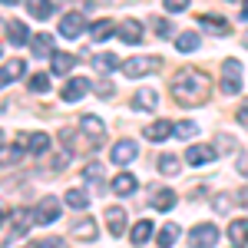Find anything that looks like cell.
<instances>
[{"label": "cell", "mask_w": 248, "mask_h": 248, "mask_svg": "<svg viewBox=\"0 0 248 248\" xmlns=\"http://www.w3.org/2000/svg\"><path fill=\"white\" fill-rule=\"evenodd\" d=\"M79 129L90 136V146H93V149H99V146L106 142V126H103L99 116H83V119H79Z\"/></svg>", "instance_id": "cell-5"}, {"label": "cell", "mask_w": 248, "mask_h": 248, "mask_svg": "<svg viewBox=\"0 0 248 248\" xmlns=\"http://www.w3.org/2000/svg\"><path fill=\"white\" fill-rule=\"evenodd\" d=\"M83 179H86L90 186H96V189H99V186H103V169H99V162H90V166L83 169Z\"/></svg>", "instance_id": "cell-32"}, {"label": "cell", "mask_w": 248, "mask_h": 248, "mask_svg": "<svg viewBox=\"0 0 248 248\" xmlns=\"http://www.w3.org/2000/svg\"><path fill=\"white\" fill-rule=\"evenodd\" d=\"M37 218H33V209H17L14 212V225H10V242H17V238H23V232L30 229Z\"/></svg>", "instance_id": "cell-11"}, {"label": "cell", "mask_w": 248, "mask_h": 248, "mask_svg": "<svg viewBox=\"0 0 248 248\" xmlns=\"http://www.w3.org/2000/svg\"><path fill=\"white\" fill-rule=\"evenodd\" d=\"M136 155H139V142H136V139H123V142H116L113 149H109V159H113L116 166L133 162Z\"/></svg>", "instance_id": "cell-7"}, {"label": "cell", "mask_w": 248, "mask_h": 248, "mask_svg": "<svg viewBox=\"0 0 248 248\" xmlns=\"http://www.w3.org/2000/svg\"><path fill=\"white\" fill-rule=\"evenodd\" d=\"M63 199H66V205H73V209H86V205H90V195L83 189H70Z\"/></svg>", "instance_id": "cell-30"}, {"label": "cell", "mask_w": 248, "mask_h": 248, "mask_svg": "<svg viewBox=\"0 0 248 248\" xmlns=\"http://www.w3.org/2000/svg\"><path fill=\"white\" fill-rule=\"evenodd\" d=\"M7 37H10L14 46H23V43H27V27H23L20 20H10V23H7Z\"/></svg>", "instance_id": "cell-25"}, {"label": "cell", "mask_w": 248, "mask_h": 248, "mask_svg": "<svg viewBox=\"0 0 248 248\" xmlns=\"http://www.w3.org/2000/svg\"><path fill=\"white\" fill-rule=\"evenodd\" d=\"M179 235H182V229H179L175 222H169L166 229L155 235V242H159V245H175V242H179Z\"/></svg>", "instance_id": "cell-27"}, {"label": "cell", "mask_w": 248, "mask_h": 248, "mask_svg": "<svg viewBox=\"0 0 248 248\" xmlns=\"http://www.w3.org/2000/svg\"><path fill=\"white\" fill-rule=\"evenodd\" d=\"M195 46H199V37H195V33H179V37H175V50H179V53H192Z\"/></svg>", "instance_id": "cell-31"}, {"label": "cell", "mask_w": 248, "mask_h": 248, "mask_svg": "<svg viewBox=\"0 0 248 248\" xmlns=\"http://www.w3.org/2000/svg\"><path fill=\"white\" fill-rule=\"evenodd\" d=\"M215 155H218V149L215 146H189V153H186V159H189L192 166H209V162H215Z\"/></svg>", "instance_id": "cell-13"}, {"label": "cell", "mask_w": 248, "mask_h": 248, "mask_svg": "<svg viewBox=\"0 0 248 248\" xmlns=\"http://www.w3.org/2000/svg\"><path fill=\"white\" fill-rule=\"evenodd\" d=\"M155 103H159V96H155L153 86H146V90H139V93L133 96V106H136V109H146V113H153Z\"/></svg>", "instance_id": "cell-17"}, {"label": "cell", "mask_w": 248, "mask_h": 248, "mask_svg": "<svg viewBox=\"0 0 248 248\" xmlns=\"http://www.w3.org/2000/svg\"><path fill=\"white\" fill-rule=\"evenodd\" d=\"M189 238H192V245H218V225H212V222H205V225H195V229L189 232Z\"/></svg>", "instance_id": "cell-8"}, {"label": "cell", "mask_w": 248, "mask_h": 248, "mask_svg": "<svg viewBox=\"0 0 248 248\" xmlns=\"http://www.w3.org/2000/svg\"><path fill=\"white\" fill-rule=\"evenodd\" d=\"M172 99L182 106H199L209 99V77L195 73V70H182L179 77L172 79Z\"/></svg>", "instance_id": "cell-1"}, {"label": "cell", "mask_w": 248, "mask_h": 248, "mask_svg": "<svg viewBox=\"0 0 248 248\" xmlns=\"http://www.w3.org/2000/svg\"><path fill=\"white\" fill-rule=\"evenodd\" d=\"M0 146H3V133H0Z\"/></svg>", "instance_id": "cell-45"}, {"label": "cell", "mask_w": 248, "mask_h": 248, "mask_svg": "<svg viewBox=\"0 0 248 248\" xmlns=\"http://www.w3.org/2000/svg\"><path fill=\"white\" fill-rule=\"evenodd\" d=\"M0 3H17V0H0Z\"/></svg>", "instance_id": "cell-43"}, {"label": "cell", "mask_w": 248, "mask_h": 248, "mask_svg": "<svg viewBox=\"0 0 248 248\" xmlns=\"http://www.w3.org/2000/svg\"><path fill=\"white\" fill-rule=\"evenodd\" d=\"M96 96H103V99H106V96H113V86H109L106 79H99V83H96Z\"/></svg>", "instance_id": "cell-39"}, {"label": "cell", "mask_w": 248, "mask_h": 248, "mask_svg": "<svg viewBox=\"0 0 248 248\" xmlns=\"http://www.w3.org/2000/svg\"><path fill=\"white\" fill-rule=\"evenodd\" d=\"M93 66L99 70V73H113L116 66H119V57H113V53H99V57H93Z\"/></svg>", "instance_id": "cell-29"}, {"label": "cell", "mask_w": 248, "mask_h": 248, "mask_svg": "<svg viewBox=\"0 0 248 248\" xmlns=\"http://www.w3.org/2000/svg\"><path fill=\"white\" fill-rule=\"evenodd\" d=\"M149 238H153V222H149V218H139L133 229H129V242H133V245H146Z\"/></svg>", "instance_id": "cell-15"}, {"label": "cell", "mask_w": 248, "mask_h": 248, "mask_svg": "<svg viewBox=\"0 0 248 248\" xmlns=\"http://www.w3.org/2000/svg\"><path fill=\"white\" fill-rule=\"evenodd\" d=\"M23 70H27V66H23V60H10V63H3V66H0V86L20 79V77H23Z\"/></svg>", "instance_id": "cell-21"}, {"label": "cell", "mask_w": 248, "mask_h": 248, "mask_svg": "<svg viewBox=\"0 0 248 248\" xmlns=\"http://www.w3.org/2000/svg\"><path fill=\"white\" fill-rule=\"evenodd\" d=\"M186 7H189V0H166V10L169 14H182Z\"/></svg>", "instance_id": "cell-37"}, {"label": "cell", "mask_w": 248, "mask_h": 248, "mask_svg": "<svg viewBox=\"0 0 248 248\" xmlns=\"http://www.w3.org/2000/svg\"><path fill=\"white\" fill-rule=\"evenodd\" d=\"M96 235H99V229H96L93 218H90V222H77L73 232H70V238H77V242H93Z\"/></svg>", "instance_id": "cell-18"}, {"label": "cell", "mask_w": 248, "mask_h": 248, "mask_svg": "<svg viewBox=\"0 0 248 248\" xmlns=\"http://www.w3.org/2000/svg\"><path fill=\"white\" fill-rule=\"evenodd\" d=\"M83 30H86V17H83L79 10H73V14H63V17H60V33H63L66 40L83 37Z\"/></svg>", "instance_id": "cell-6"}, {"label": "cell", "mask_w": 248, "mask_h": 248, "mask_svg": "<svg viewBox=\"0 0 248 248\" xmlns=\"http://www.w3.org/2000/svg\"><path fill=\"white\" fill-rule=\"evenodd\" d=\"M229 242L232 245H248V218H235L229 225Z\"/></svg>", "instance_id": "cell-19"}, {"label": "cell", "mask_w": 248, "mask_h": 248, "mask_svg": "<svg viewBox=\"0 0 248 248\" xmlns=\"http://www.w3.org/2000/svg\"><path fill=\"white\" fill-rule=\"evenodd\" d=\"M113 30H116L113 20H96L93 27H90V37L93 40H106V37H113Z\"/></svg>", "instance_id": "cell-26"}, {"label": "cell", "mask_w": 248, "mask_h": 248, "mask_svg": "<svg viewBox=\"0 0 248 248\" xmlns=\"http://www.w3.org/2000/svg\"><path fill=\"white\" fill-rule=\"evenodd\" d=\"M242 20H248V0H242Z\"/></svg>", "instance_id": "cell-41"}, {"label": "cell", "mask_w": 248, "mask_h": 248, "mask_svg": "<svg viewBox=\"0 0 248 248\" xmlns=\"http://www.w3.org/2000/svg\"><path fill=\"white\" fill-rule=\"evenodd\" d=\"M245 46H248V37H245Z\"/></svg>", "instance_id": "cell-46"}, {"label": "cell", "mask_w": 248, "mask_h": 248, "mask_svg": "<svg viewBox=\"0 0 248 248\" xmlns=\"http://www.w3.org/2000/svg\"><path fill=\"white\" fill-rule=\"evenodd\" d=\"M153 27H155V37H169L172 33V23H166V20H153Z\"/></svg>", "instance_id": "cell-38"}, {"label": "cell", "mask_w": 248, "mask_h": 248, "mask_svg": "<svg viewBox=\"0 0 248 248\" xmlns=\"http://www.w3.org/2000/svg\"><path fill=\"white\" fill-rule=\"evenodd\" d=\"M17 146H20V149H30V153H37V155H43L46 149H50V136H46V133H23L17 139Z\"/></svg>", "instance_id": "cell-10"}, {"label": "cell", "mask_w": 248, "mask_h": 248, "mask_svg": "<svg viewBox=\"0 0 248 248\" xmlns=\"http://www.w3.org/2000/svg\"><path fill=\"white\" fill-rule=\"evenodd\" d=\"M0 225H3V209H0Z\"/></svg>", "instance_id": "cell-44"}, {"label": "cell", "mask_w": 248, "mask_h": 248, "mask_svg": "<svg viewBox=\"0 0 248 248\" xmlns=\"http://www.w3.org/2000/svg\"><path fill=\"white\" fill-rule=\"evenodd\" d=\"M238 169H242V172H245V175H248V162H242V166H238Z\"/></svg>", "instance_id": "cell-42"}, {"label": "cell", "mask_w": 248, "mask_h": 248, "mask_svg": "<svg viewBox=\"0 0 248 248\" xmlns=\"http://www.w3.org/2000/svg\"><path fill=\"white\" fill-rule=\"evenodd\" d=\"M33 218H37L40 225H53L60 218V199L57 195H46V199H40L37 209H33Z\"/></svg>", "instance_id": "cell-4"}, {"label": "cell", "mask_w": 248, "mask_h": 248, "mask_svg": "<svg viewBox=\"0 0 248 248\" xmlns=\"http://www.w3.org/2000/svg\"><path fill=\"white\" fill-rule=\"evenodd\" d=\"M242 90V63L235 57H229L222 63V93L225 96H235Z\"/></svg>", "instance_id": "cell-3"}, {"label": "cell", "mask_w": 248, "mask_h": 248, "mask_svg": "<svg viewBox=\"0 0 248 248\" xmlns=\"http://www.w3.org/2000/svg\"><path fill=\"white\" fill-rule=\"evenodd\" d=\"M153 209H159V212H169V209H175V192H169V189H153Z\"/></svg>", "instance_id": "cell-20"}, {"label": "cell", "mask_w": 248, "mask_h": 248, "mask_svg": "<svg viewBox=\"0 0 248 248\" xmlns=\"http://www.w3.org/2000/svg\"><path fill=\"white\" fill-rule=\"evenodd\" d=\"M90 93V83L83 77H73L63 83V90H60V96H63V103H77V99H83V96Z\"/></svg>", "instance_id": "cell-9"}, {"label": "cell", "mask_w": 248, "mask_h": 248, "mask_svg": "<svg viewBox=\"0 0 248 248\" xmlns=\"http://www.w3.org/2000/svg\"><path fill=\"white\" fill-rule=\"evenodd\" d=\"M175 133L186 136V139H192V136L199 133V126H195V123H179V126H175Z\"/></svg>", "instance_id": "cell-36"}, {"label": "cell", "mask_w": 248, "mask_h": 248, "mask_svg": "<svg viewBox=\"0 0 248 248\" xmlns=\"http://www.w3.org/2000/svg\"><path fill=\"white\" fill-rule=\"evenodd\" d=\"M238 123H242V126L248 129V99L242 103V106H238Z\"/></svg>", "instance_id": "cell-40"}, {"label": "cell", "mask_w": 248, "mask_h": 248, "mask_svg": "<svg viewBox=\"0 0 248 248\" xmlns=\"http://www.w3.org/2000/svg\"><path fill=\"white\" fill-rule=\"evenodd\" d=\"M199 23H202V27H209V30H215L218 37H225V33H229V23H225V20H218V17H202Z\"/></svg>", "instance_id": "cell-33"}, {"label": "cell", "mask_w": 248, "mask_h": 248, "mask_svg": "<svg viewBox=\"0 0 248 248\" xmlns=\"http://www.w3.org/2000/svg\"><path fill=\"white\" fill-rule=\"evenodd\" d=\"M159 172L175 175V172H179V159H175V155H159Z\"/></svg>", "instance_id": "cell-35"}, {"label": "cell", "mask_w": 248, "mask_h": 248, "mask_svg": "<svg viewBox=\"0 0 248 248\" xmlns=\"http://www.w3.org/2000/svg\"><path fill=\"white\" fill-rule=\"evenodd\" d=\"M73 63H77V57H70V53H53V73H57V77L70 73Z\"/></svg>", "instance_id": "cell-28"}, {"label": "cell", "mask_w": 248, "mask_h": 248, "mask_svg": "<svg viewBox=\"0 0 248 248\" xmlns=\"http://www.w3.org/2000/svg\"><path fill=\"white\" fill-rule=\"evenodd\" d=\"M106 229H109L113 238L126 235V212H123V209H109V212H106Z\"/></svg>", "instance_id": "cell-14"}, {"label": "cell", "mask_w": 248, "mask_h": 248, "mask_svg": "<svg viewBox=\"0 0 248 248\" xmlns=\"http://www.w3.org/2000/svg\"><path fill=\"white\" fill-rule=\"evenodd\" d=\"M136 186H139V182H136V175H129V172H119V175L113 179V192L116 195H133Z\"/></svg>", "instance_id": "cell-22"}, {"label": "cell", "mask_w": 248, "mask_h": 248, "mask_svg": "<svg viewBox=\"0 0 248 248\" xmlns=\"http://www.w3.org/2000/svg\"><path fill=\"white\" fill-rule=\"evenodd\" d=\"M119 70L126 73V77H146V73H155V70H162V57H133L126 60V63H119Z\"/></svg>", "instance_id": "cell-2"}, {"label": "cell", "mask_w": 248, "mask_h": 248, "mask_svg": "<svg viewBox=\"0 0 248 248\" xmlns=\"http://www.w3.org/2000/svg\"><path fill=\"white\" fill-rule=\"evenodd\" d=\"M27 10H30V17L46 20L53 14V3H50V0H27Z\"/></svg>", "instance_id": "cell-24"}, {"label": "cell", "mask_w": 248, "mask_h": 248, "mask_svg": "<svg viewBox=\"0 0 248 248\" xmlns=\"http://www.w3.org/2000/svg\"><path fill=\"white\" fill-rule=\"evenodd\" d=\"M30 90H33V93H46V90H50V77H46V73H33V77H30Z\"/></svg>", "instance_id": "cell-34"}, {"label": "cell", "mask_w": 248, "mask_h": 248, "mask_svg": "<svg viewBox=\"0 0 248 248\" xmlns=\"http://www.w3.org/2000/svg\"><path fill=\"white\" fill-rule=\"evenodd\" d=\"M172 133H175V126H172L169 119H155V123H149V126L142 129V136H146L149 142H162V139H169Z\"/></svg>", "instance_id": "cell-12"}, {"label": "cell", "mask_w": 248, "mask_h": 248, "mask_svg": "<svg viewBox=\"0 0 248 248\" xmlns=\"http://www.w3.org/2000/svg\"><path fill=\"white\" fill-rule=\"evenodd\" d=\"M30 46H33V57L37 60L53 57V40H50V33H37V40H33Z\"/></svg>", "instance_id": "cell-23"}, {"label": "cell", "mask_w": 248, "mask_h": 248, "mask_svg": "<svg viewBox=\"0 0 248 248\" xmlns=\"http://www.w3.org/2000/svg\"><path fill=\"white\" fill-rule=\"evenodd\" d=\"M119 37L126 43H142V23L139 20H123L119 23Z\"/></svg>", "instance_id": "cell-16"}]
</instances>
